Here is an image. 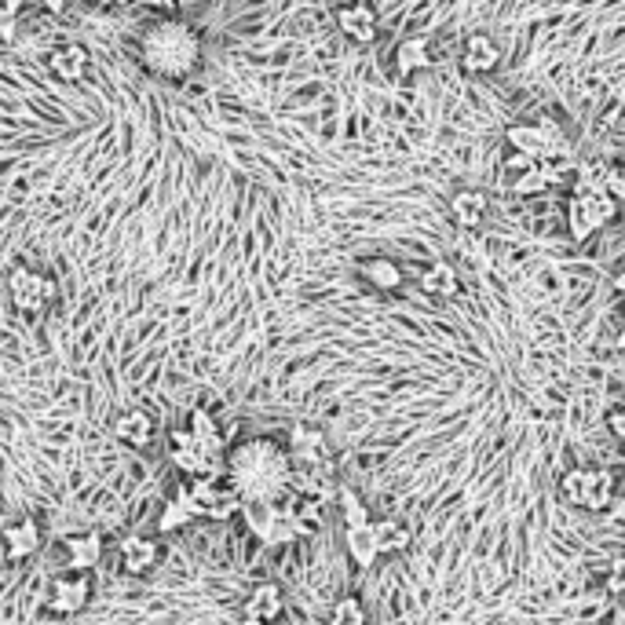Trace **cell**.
I'll list each match as a JSON object with an SVG mask.
<instances>
[{
    "label": "cell",
    "instance_id": "cell-21",
    "mask_svg": "<svg viewBox=\"0 0 625 625\" xmlns=\"http://www.w3.org/2000/svg\"><path fill=\"white\" fill-rule=\"evenodd\" d=\"M344 545H348V556L355 560V567H373L381 549H377V534H373V523L370 527H355V530H344Z\"/></svg>",
    "mask_w": 625,
    "mask_h": 625
},
{
    "label": "cell",
    "instance_id": "cell-30",
    "mask_svg": "<svg viewBox=\"0 0 625 625\" xmlns=\"http://www.w3.org/2000/svg\"><path fill=\"white\" fill-rule=\"evenodd\" d=\"M604 585L611 596H625V556H615V560L607 563Z\"/></svg>",
    "mask_w": 625,
    "mask_h": 625
},
{
    "label": "cell",
    "instance_id": "cell-4",
    "mask_svg": "<svg viewBox=\"0 0 625 625\" xmlns=\"http://www.w3.org/2000/svg\"><path fill=\"white\" fill-rule=\"evenodd\" d=\"M8 297H11V304H15L19 315L37 318L55 304L59 286H55V278L41 275V271H33V267H26V264H19V267H11V275H8Z\"/></svg>",
    "mask_w": 625,
    "mask_h": 625
},
{
    "label": "cell",
    "instance_id": "cell-33",
    "mask_svg": "<svg viewBox=\"0 0 625 625\" xmlns=\"http://www.w3.org/2000/svg\"><path fill=\"white\" fill-rule=\"evenodd\" d=\"M607 428H611V435H615V439H622V443H625V403L615 406V410L607 414Z\"/></svg>",
    "mask_w": 625,
    "mask_h": 625
},
{
    "label": "cell",
    "instance_id": "cell-34",
    "mask_svg": "<svg viewBox=\"0 0 625 625\" xmlns=\"http://www.w3.org/2000/svg\"><path fill=\"white\" fill-rule=\"evenodd\" d=\"M11 41H15V15L4 11V4H0V44H11Z\"/></svg>",
    "mask_w": 625,
    "mask_h": 625
},
{
    "label": "cell",
    "instance_id": "cell-27",
    "mask_svg": "<svg viewBox=\"0 0 625 625\" xmlns=\"http://www.w3.org/2000/svg\"><path fill=\"white\" fill-rule=\"evenodd\" d=\"M187 523H194V516H191V509L183 505L180 498H165V505H161V516H158V530L161 534H172V530H183Z\"/></svg>",
    "mask_w": 625,
    "mask_h": 625
},
{
    "label": "cell",
    "instance_id": "cell-11",
    "mask_svg": "<svg viewBox=\"0 0 625 625\" xmlns=\"http://www.w3.org/2000/svg\"><path fill=\"white\" fill-rule=\"evenodd\" d=\"M63 552H66V567H70V571L92 574L106 556V541L99 538L96 530H88V534H70V538H63Z\"/></svg>",
    "mask_w": 625,
    "mask_h": 625
},
{
    "label": "cell",
    "instance_id": "cell-1",
    "mask_svg": "<svg viewBox=\"0 0 625 625\" xmlns=\"http://www.w3.org/2000/svg\"><path fill=\"white\" fill-rule=\"evenodd\" d=\"M223 479L242 505L293 498V461L275 439H245L242 446L227 450Z\"/></svg>",
    "mask_w": 625,
    "mask_h": 625
},
{
    "label": "cell",
    "instance_id": "cell-13",
    "mask_svg": "<svg viewBox=\"0 0 625 625\" xmlns=\"http://www.w3.org/2000/svg\"><path fill=\"white\" fill-rule=\"evenodd\" d=\"M337 26L344 37L355 44H373L377 41V11L370 4H344L337 11Z\"/></svg>",
    "mask_w": 625,
    "mask_h": 625
},
{
    "label": "cell",
    "instance_id": "cell-25",
    "mask_svg": "<svg viewBox=\"0 0 625 625\" xmlns=\"http://www.w3.org/2000/svg\"><path fill=\"white\" fill-rule=\"evenodd\" d=\"M340 498V516H344V530H355V527H370V509H366V501L355 494L351 487H340L337 490Z\"/></svg>",
    "mask_w": 625,
    "mask_h": 625
},
{
    "label": "cell",
    "instance_id": "cell-16",
    "mask_svg": "<svg viewBox=\"0 0 625 625\" xmlns=\"http://www.w3.org/2000/svg\"><path fill=\"white\" fill-rule=\"evenodd\" d=\"M450 209H454V220L465 227V231H472V227H479V223L487 220V194L483 191H472V187H465V191L454 194V202H450Z\"/></svg>",
    "mask_w": 625,
    "mask_h": 625
},
{
    "label": "cell",
    "instance_id": "cell-39",
    "mask_svg": "<svg viewBox=\"0 0 625 625\" xmlns=\"http://www.w3.org/2000/svg\"><path fill=\"white\" fill-rule=\"evenodd\" d=\"M618 348H625V326H622V333H618Z\"/></svg>",
    "mask_w": 625,
    "mask_h": 625
},
{
    "label": "cell",
    "instance_id": "cell-26",
    "mask_svg": "<svg viewBox=\"0 0 625 625\" xmlns=\"http://www.w3.org/2000/svg\"><path fill=\"white\" fill-rule=\"evenodd\" d=\"M567 227H571L574 242H589L596 234V223L585 209V198H578V194H571V205H567Z\"/></svg>",
    "mask_w": 625,
    "mask_h": 625
},
{
    "label": "cell",
    "instance_id": "cell-35",
    "mask_svg": "<svg viewBox=\"0 0 625 625\" xmlns=\"http://www.w3.org/2000/svg\"><path fill=\"white\" fill-rule=\"evenodd\" d=\"M143 8H154V11H172L176 8V0H139Z\"/></svg>",
    "mask_w": 625,
    "mask_h": 625
},
{
    "label": "cell",
    "instance_id": "cell-17",
    "mask_svg": "<svg viewBox=\"0 0 625 625\" xmlns=\"http://www.w3.org/2000/svg\"><path fill=\"white\" fill-rule=\"evenodd\" d=\"M362 278L370 282L373 289H381V293H395V289L403 286V267L388 260V256H373L362 264Z\"/></svg>",
    "mask_w": 625,
    "mask_h": 625
},
{
    "label": "cell",
    "instance_id": "cell-31",
    "mask_svg": "<svg viewBox=\"0 0 625 625\" xmlns=\"http://www.w3.org/2000/svg\"><path fill=\"white\" fill-rule=\"evenodd\" d=\"M604 191L611 194L615 202H625V176L618 169H611V165L604 169Z\"/></svg>",
    "mask_w": 625,
    "mask_h": 625
},
{
    "label": "cell",
    "instance_id": "cell-29",
    "mask_svg": "<svg viewBox=\"0 0 625 625\" xmlns=\"http://www.w3.org/2000/svg\"><path fill=\"white\" fill-rule=\"evenodd\" d=\"M541 191H549V176H545L541 165H534L530 172H523V176L512 180V194H520V198H527V194H541Z\"/></svg>",
    "mask_w": 625,
    "mask_h": 625
},
{
    "label": "cell",
    "instance_id": "cell-8",
    "mask_svg": "<svg viewBox=\"0 0 625 625\" xmlns=\"http://www.w3.org/2000/svg\"><path fill=\"white\" fill-rule=\"evenodd\" d=\"M117 556H121V571L132 574V578H147L150 571H158L161 563V545L154 538H143V534H128L117 545Z\"/></svg>",
    "mask_w": 625,
    "mask_h": 625
},
{
    "label": "cell",
    "instance_id": "cell-5",
    "mask_svg": "<svg viewBox=\"0 0 625 625\" xmlns=\"http://www.w3.org/2000/svg\"><path fill=\"white\" fill-rule=\"evenodd\" d=\"M187 487H191V498L198 505V520L223 523L242 512V501L227 479H187Z\"/></svg>",
    "mask_w": 625,
    "mask_h": 625
},
{
    "label": "cell",
    "instance_id": "cell-6",
    "mask_svg": "<svg viewBox=\"0 0 625 625\" xmlns=\"http://www.w3.org/2000/svg\"><path fill=\"white\" fill-rule=\"evenodd\" d=\"M92 600V574L85 571H70V574H59L52 582V593H48V611L59 618H70V615H81Z\"/></svg>",
    "mask_w": 625,
    "mask_h": 625
},
{
    "label": "cell",
    "instance_id": "cell-20",
    "mask_svg": "<svg viewBox=\"0 0 625 625\" xmlns=\"http://www.w3.org/2000/svg\"><path fill=\"white\" fill-rule=\"evenodd\" d=\"M373 534H377V549H381V556H395V552H406L410 549V541H414V534H410V527L399 520H373Z\"/></svg>",
    "mask_w": 625,
    "mask_h": 625
},
{
    "label": "cell",
    "instance_id": "cell-18",
    "mask_svg": "<svg viewBox=\"0 0 625 625\" xmlns=\"http://www.w3.org/2000/svg\"><path fill=\"white\" fill-rule=\"evenodd\" d=\"M150 432H154V421H150L147 410H125L114 421V435L128 446H147Z\"/></svg>",
    "mask_w": 625,
    "mask_h": 625
},
{
    "label": "cell",
    "instance_id": "cell-36",
    "mask_svg": "<svg viewBox=\"0 0 625 625\" xmlns=\"http://www.w3.org/2000/svg\"><path fill=\"white\" fill-rule=\"evenodd\" d=\"M96 4H103V8H121V4H132V0H96Z\"/></svg>",
    "mask_w": 625,
    "mask_h": 625
},
{
    "label": "cell",
    "instance_id": "cell-3",
    "mask_svg": "<svg viewBox=\"0 0 625 625\" xmlns=\"http://www.w3.org/2000/svg\"><path fill=\"white\" fill-rule=\"evenodd\" d=\"M242 523L249 527L253 538H260L264 545H289V541L304 538V523L297 512V494L286 501H253L242 505Z\"/></svg>",
    "mask_w": 625,
    "mask_h": 625
},
{
    "label": "cell",
    "instance_id": "cell-24",
    "mask_svg": "<svg viewBox=\"0 0 625 625\" xmlns=\"http://www.w3.org/2000/svg\"><path fill=\"white\" fill-rule=\"evenodd\" d=\"M505 139H509L512 150H520V154H527V158H534V161H541L545 150H549V143H545L538 125H512L509 132H505Z\"/></svg>",
    "mask_w": 625,
    "mask_h": 625
},
{
    "label": "cell",
    "instance_id": "cell-7",
    "mask_svg": "<svg viewBox=\"0 0 625 625\" xmlns=\"http://www.w3.org/2000/svg\"><path fill=\"white\" fill-rule=\"evenodd\" d=\"M578 476V487H574V505H585V509H607L615 501V476L604 472V468H574Z\"/></svg>",
    "mask_w": 625,
    "mask_h": 625
},
{
    "label": "cell",
    "instance_id": "cell-22",
    "mask_svg": "<svg viewBox=\"0 0 625 625\" xmlns=\"http://www.w3.org/2000/svg\"><path fill=\"white\" fill-rule=\"evenodd\" d=\"M187 432H191V439H194V443H198V446H202L205 454H216V457L227 454V446H223L220 428H216L212 414H205V410H194V414H191V424H187Z\"/></svg>",
    "mask_w": 625,
    "mask_h": 625
},
{
    "label": "cell",
    "instance_id": "cell-37",
    "mask_svg": "<svg viewBox=\"0 0 625 625\" xmlns=\"http://www.w3.org/2000/svg\"><path fill=\"white\" fill-rule=\"evenodd\" d=\"M19 8H22V0H4V11H11V15H15Z\"/></svg>",
    "mask_w": 625,
    "mask_h": 625
},
{
    "label": "cell",
    "instance_id": "cell-28",
    "mask_svg": "<svg viewBox=\"0 0 625 625\" xmlns=\"http://www.w3.org/2000/svg\"><path fill=\"white\" fill-rule=\"evenodd\" d=\"M329 625H366V607L359 596H340L329 611Z\"/></svg>",
    "mask_w": 625,
    "mask_h": 625
},
{
    "label": "cell",
    "instance_id": "cell-32",
    "mask_svg": "<svg viewBox=\"0 0 625 625\" xmlns=\"http://www.w3.org/2000/svg\"><path fill=\"white\" fill-rule=\"evenodd\" d=\"M538 165L534 158H527V154H520V150H512L509 161H505V172H512V176H523V172H530Z\"/></svg>",
    "mask_w": 625,
    "mask_h": 625
},
{
    "label": "cell",
    "instance_id": "cell-23",
    "mask_svg": "<svg viewBox=\"0 0 625 625\" xmlns=\"http://www.w3.org/2000/svg\"><path fill=\"white\" fill-rule=\"evenodd\" d=\"M395 66H399V74L403 77L417 74V70H428V66H432L428 41H424V37H406V41L395 48Z\"/></svg>",
    "mask_w": 625,
    "mask_h": 625
},
{
    "label": "cell",
    "instance_id": "cell-2",
    "mask_svg": "<svg viewBox=\"0 0 625 625\" xmlns=\"http://www.w3.org/2000/svg\"><path fill=\"white\" fill-rule=\"evenodd\" d=\"M139 59L154 77H165V81H183L191 74L198 59H202V41L198 33L180 19H165L154 22L143 41H139Z\"/></svg>",
    "mask_w": 625,
    "mask_h": 625
},
{
    "label": "cell",
    "instance_id": "cell-38",
    "mask_svg": "<svg viewBox=\"0 0 625 625\" xmlns=\"http://www.w3.org/2000/svg\"><path fill=\"white\" fill-rule=\"evenodd\" d=\"M242 625H275V622H256V618H242Z\"/></svg>",
    "mask_w": 625,
    "mask_h": 625
},
{
    "label": "cell",
    "instance_id": "cell-9",
    "mask_svg": "<svg viewBox=\"0 0 625 625\" xmlns=\"http://www.w3.org/2000/svg\"><path fill=\"white\" fill-rule=\"evenodd\" d=\"M289 461L293 468H322L326 465V435L311 424L289 428Z\"/></svg>",
    "mask_w": 625,
    "mask_h": 625
},
{
    "label": "cell",
    "instance_id": "cell-15",
    "mask_svg": "<svg viewBox=\"0 0 625 625\" xmlns=\"http://www.w3.org/2000/svg\"><path fill=\"white\" fill-rule=\"evenodd\" d=\"M48 70H52L59 81H81L88 74V48L81 44H66L48 59Z\"/></svg>",
    "mask_w": 625,
    "mask_h": 625
},
{
    "label": "cell",
    "instance_id": "cell-14",
    "mask_svg": "<svg viewBox=\"0 0 625 625\" xmlns=\"http://www.w3.org/2000/svg\"><path fill=\"white\" fill-rule=\"evenodd\" d=\"M461 66H465L468 74H494L501 66V48L494 44V37L487 33H472L465 41V52H461Z\"/></svg>",
    "mask_w": 625,
    "mask_h": 625
},
{
    "label": "cell",
    "instance_id": "cell-12",
    "mask_svg": "<svg viewBox=\"0 0 625 625\" xmlns=\"http://www.w3.org/2000/svg\"><path fill=\"white\" fill-rule=\"evenodd\" d=\"M0 538H4L8 560H30L33 552L41 549V520L37 516H19L15 523L0 530Z\"/></svg>",
    "mask_w": 625,
    "mask_h": 625
},
{
    "label": "cell",
    "instance_id": "cell-19",
    "mask_svg": "<svg viewBox=\"0 0 625 625\" xmlns=\"http://www.w3.org/2000/svg\"><path fill=\"white\" fill-rule=\"evenodd\" d=\"M421 289L428 293V297H457L461 282H457L454 264H446V260H435L432 267H424Z\"/></svg>",
    "mask_w": 625,
    "mask_h": 625
},
{
    "label": "cell",
    "instance_id": "cell-10",
    "mask_svg": "<svg viewBox=\"0 0 625 625\" xmlns=\"http://www.w3.org/2000/svg\"><path fill=\"white\" fill-rule=\"evenodd\" d=\"M286 615V593L278 582H260L249 589L242 604V618H256V622H278Z\"/></svg>",
    "mask_w": 625,
    "mask_h": 625
}]
</instances>
